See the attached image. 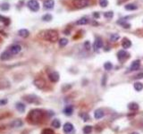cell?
Returning a JSON list of instances; mask_svg holds the SVG:
<instances>
[{"instance_id": "obj_1", "label": "cell", "mask_w": 143, "mask_h": 134, "mask_svg": "<svg viewBox=\"0 0 143 134\" xmlns=\"http://www.w3.org/2000/svg\"><path fill=\"white\" fill-rule=\"evenodd\" d=\"M44 114H45L44 112L40 109H33L29 113L27 120L32 124H38L43 121Z\"/></svg>"}, {"instance_id": "obj_2", "label": "cell", "mask_w": 143, "mask_h": 134, "mask_svg": "<svg viewBox=\"0 0 143 134\" xmlns=\"http://www.w3.org/2000/svg\"><path fill=\"white\" fill-rule=\"evenodd\" d=\"M21 50H22V47L20 45H18V44H14V45H12L11 47H8V49H6V51L3 52V53L1 54L0 58H1V60H3V61L8 60L10 59L13 55L19 54L20 52H21Z\"/></svg>"}, {"instance_id": "obj_3", "label": "cell", "mask_w": 143, "mask_h": 134, "mask_svg": "<svg viewBox=\"0 0 143 134\" xmlns=\"http://www.w3.org/2000/svg\"><path fill=\"white\" fill-rule=\"evenodd\" d=\"M44 40L49 42H56L58 40V32L55 30H47L44 31Z\"/></svg>"}, {"instance_id": "obj_4", "label": "cell", "mask_w": 143, "mask_h": 134, "mask_svg": "<svg viewBox=\"0 0 143 134\" xmlns=\"http://www.w3.org/2000/svg\"><path fill=\"white\" fill-rule=\"evenodd\" d=\"M73 4L76 8L81 9L90 6V0H73Z\"/></svg>"}, {"instance_id": "obj_5", "label": "cell", "mask_w": 143, "mask_h": 134, "mask_svg": "<svg viewBox=\"0 0 143 134\" xmlns=\"http://www.w3.org/2000/svg\"><path fill=\"white\" fill-rule=\"evenodd\" d=\"M28 8L30 10L32 11V12H38L39 10V3L38 2L37 0H29L28 1Z\"/></svg>"}, {"instance_id": "obj_6", "label": "cell", "mask_w": 143, "mask_h": 134, "mask_svg": "<svg viewBox=\"0 0 143 134\" xmlns=\"http://www.w3.org/2000/svg\"><path fill=\"white\" fill-rule=\"evenodd\" d=\"M130 57V54L128 53L127 51H125V50H120V51H118L117 53V58L118 60H119L120 62H124L126 61V60L128 59Z\"/></svg>"}, {"instance_id": "obj_7", "label": "cell", "mask_w": 143, "mask_h": 134, "mask_svg": "<svg viewBox=\"0 0 143 134\" xmlns=\"http://www.w3.org/2000/svg\"><path fill=\"white\" fill-rule=\"evenodd\" d=\"M33 83L36 87L39 89H42L46 87V81L45 80L42 79V78H38V79H36L35 81H33Z\"/></svg>"}, {"instance_id": "obj_8", "label": "cell", "mask_w": 143, "mask_h": 134, "mask_svg": "<svg viewBox=\"0 0 143 134\" xmlns=\"http://www.w3.org/2000/svg\"><path fill=\"white\" fill-rule=\"evenodd\" d=\"M103 46V40L100 37H97L95 39V41H94V44H93V47H94V50H98L100 49Z\"/></svg>"}, {"instance_id": "obj_9", "label": "cell", "mask_w": 143, "mask_h": 134, "mask_svg": "<svg viewBox=\"0 0 143 134\" xmlns=\"http://www.w3.org/2000/svg\"><path fill=\"white\" fill-rule=\"evenodd\" d=\"M23 99L25 101H27L28 103H35V104L39 103V101H38L39 98H38L36 96H34V95H27V96H24Z\"/></svg>"}, {"instance_id": "obj_10", "label": "cell", "mask_w": 143, "mask_h": 134, "mask_svg": "<svg viewBox=\"0 0 143 134\" xmlns=\"http://www.w3.org/2000/svg\"><path fill=\"white\" fill-rule=\"evenodd\" d=\"M43 5L45 9L50 10V9H53L54 6H55V1L54 0H46Z\"/></svg>"}, {"instance_id": "obj_11", "label": "cell", "mask_w": 143, "mask_h": 134, "mask_svg": "<svg viewBox=\"0 0 143 134\" xmlns=\"http://www.w3.org/2000/svg\"><path fill=\"white\" fill-rule=\"evenodd\" d=\"M48 78L52 82H57L59 81V73L56 72H53V73H49Z\"/></svg>"}, {"instance_id": "obj_12", "label": "cell", "mask_w": 143, "mask_h": 134, "mask_svg": "<svg viewBox=\"0 0 143 134\" xmlns=\"http://www.w3.org/2000/svg\"><path fill=\"white\" fill-rule=\"evenodd\" d=\"M73 130V125L70 122H66V123L64 125V131L67 134H70L71 132Z\"/></svg>"}, {"instance_id": "obj_13", "label": "cell", "mask_w": 143, "mask_h": 134, "mask_svg": "<svg viewBox=\"0 0 143 134\" xmlns=\"http://www.w3.org/2000/svg\"><path fill=\"white\" fill-rule=\"evenodd\" d=\"M131 46V41L127 39V38H124L123 39V41H122V47H124V49H127V48H130Z\"/></svg>"}, {"instance_id": "obj_14", "label": "cell", "mask_w": 143, "mask_h": 134, "mask_svg": "<svg viewBox=\"0 0 143 134\" xmlns=\"http://www.w3.org/2000/svg\"><path fill=\"white\" fill-rule=\"evenodd\" d=\"M22 125H23V122H22V120H20V119H16V120L13 121L12 123H11V127H13V128H20Z\"/></svg>"}, {"instance_id": "obj_15", "label": "cell", "mask_w": 143, "mask_h": 134, "mask_svg": "<svg viewBox=\"0 0 143 134\" xmlns=\"http://www.w3.org/2000/svg\"><path fill=\"white\" fill-rule=\"evenodd\" d=\"M139 66H140V61L139 60H135V61H133L132 63H131V67H130V70L131 71H136V70L139 69Z\"/></svg>"}, {"instance_id": "obj_16", "label": "cell", "mask_w": 143, "mask_h": 134, "mask_svg": "<svg viewBox=\"0 0 143 134\" xmlns=\"http://www.w3.org/2000/svg\"><path fill=\"white\" fill-rule=\"evenodd\" d=\"M104 115H105L104 111L102 110V109H97V110H95V112H94V117L96 119L102 118V117L104 116Z\"/></svg>"}, {"instance_id": "obj_17", "label": "cell", "mask_w": 143, "mask_h": 134, "mask_svg": "<svg viewBox=\"0 0 143 134\" xmlns=\"http://www.w3.org/2000/svg\"><path fill=\"white\" fill-rule=\"evenodd\" d=\"M18 34L22 38H28L30 35V32L29 30H26V29H22V30H20L19 31H18Z\"/></svg>"}, {"instance_id": "obj_18", "label": "cell", "mask_w": 143, "mask_h": 134, "mask_svg": "<svg viewBox=\"0 0 143 134\" xmlns=\"http://www.w3.org/2000/svg\"><path fill=\"white\" fill-rule=\"evenodd\" d=\"M127 11H134V10H137L138 9V6H136L135 4H128L124 6Z\"/></svg>"}, {"instance_id": "obj_19", "label": "cell", "mask_w": 143, "mask_h": 134, "mask_svg": "<svg viewBox=\"0 0 143 134\" xmlns=\"http://www.w3.org/2000/svg\"><path fill=\"white\" fill-rule=\"evenodd\" d=\"M15 107L20 113H23L24 111H25V105L22 104V103H20V102L17 103L16 106H15Z\"/></svg>"}, {"instance_id": "obj_20", "label": "cell", "mask_w": 143, "mask_h": 134, "mask_svg": "<svg viewBox=\"0 0 143 134\" xmlns=\"http://www.w3.org/2000/svg\"><path fill=\"white\" fill-rule=\"evenodd\" d=\"M89 22V19L87 17H82L80 18V20H78L76 22V24L77 25H85Z\"/></svg>"}, {"instance_id": "obj_21", "label": "cell", "mask_w": 143, "mask_h": 134, "mask_svg": "<svg viewBox=\"0 0 143 134\" xmlns=\"http://www.w3.org/2000/svg\"><path fill=\"white\" fill-rule=\"evenodd\" d=\"M73 112V107H72V106H68V107H65V110H64V113H65V114H66V115H68V116L72 115Z\"/></svg>"}, {"instance_id": "obj_22", "label": "cell", "mask_w": 143, "mask_h": 134, "mask_svg": "<svg viewBox=\"0 0 143 134\" xmlns=\"http://www.w3.org/2000/svg\"><path fill=\"white\" fill-rule=\"evenodd\" d=\"M128 107H129L130 110L131 111H136L139 109V105L137 104V103H131V104H129V106H128Z\"/></svg>"}, {"instance_id": "obj_23", "label": "cell", "mask_w": 143, "mask_h": 134, "mask_svg": "<svg viewBox=\"0 0 143 134\" xmlns=\"http://www.w3.org/2000/svg\"><path fill=\"white\" fill-rule=\"evenodd\" d=\"M52 126L54 127V128H60L61 126V122L60 121L58 120V119H55V120H53V122H52Z\"/></svg>"}, {"instance_id": "obj_24", "label": "cell", "mask_w": 143, "mask_h": 134, "mask_svg": "<svg viewBox=\"0 0 143 134\" xmlns=\"http://www.w3.org/2000/svg\"><path fill=\"white\" fill-rule=\"evenodd\" d=\"M91 131H92V126L88 125V126H85L84 128H83V132H84V134H90Z\"/></svg>"}, {"instance_id": "obj_25", "label": "cell", "mask_w": 143, "mask_h": 134, "mask_svg": "<svg viewBox=\"0 0 143 134\" xmlns=\"http://www.w3.org/2000/svg\"><path fill=\"white\" fill-rule=\"evenodd\" d=\"M104 17L106 18V19H112L114 17V13L112 11H108V12L104 13Z\"/></svg>"}, {"instance_id": "obj_26", "label": "cell", "mask_w": 143, "mask_h": 134, "mask_svg": "<svg viewBox=\"0 0 143 134\" xmlns=\"http://www.w3.org/2000/svg\"><path fill=\"white\" fill-rule=\"evenodd\" d=\"M134 89L137 91H140L143 89V85L140 82H135L134 83Z\"/></svg>"}, {"instance_id": "obj_27", "label": "cell", "mask_w": 143, "mask_h": 134, "mask_svg": "<svg viewBox=\"0 0 143 134\" xmlns=\"http://www.w3.org/2000/svg\"><path fill=\"white\" fill-rule=\"evenodd\" d=\"M52 15L51 14H45V15H43L42 16V20L43 21H45V22H50L51 20H52Z\"/></svg>"}, {"instance_id": "obj_28", "label": "cell", "mask_w": 143, "mask_h": 134, "mask_svg": "<svg viewBox=\"0 0 143 134\" xmlns=\"http://www.w3.org/2000/svg\"><path fill=\"white\" fill-rule=\"evenodd\" d=\"M67 44H68V40H66V39H65V38L59 40V45H60L61 47H65V46H66Z\"/></svg>"}, {"instance_id": "obj_29", "label": "cell", "mask_w": 143, "mask_h": 134, "mask_svg": "<svg viewBox=\"0 0 143 134\" xmlns=\"http://www.w3.org/2000/svg\"><path fill=\"white\" fill-rule=\"evenodd\" d=\"M104 68L106 71H109V70H111L112 68H113V64H112V63H110V62H106L104 64Z\"/></svg>"}, {"instance_id": "obj_30", "label": "cell", "mask_w": 143, "mask_h": 134, "mask_svg": "<svg viewBox=\"0 0 143 134\" xmlns=\"http://www.w3.org/2000/svg\"><path fill=\"white\" fill-rule=\"evenodd\" d=\"M119 38H120V36L118 35V34H112L111 37H110V40H111V41L116 42V40H119Z\"/></svg>"}, {"instance_id": "obj_31", "label": "cell", "mask_w": 143, "mask_h": 134, "mask_svg": "<svg viewBox=\"0 0 143 134\" xmlns=\"http://www.w3.org/2000/svg\"><path fill=\"white\" fill-rule=\"evenodd\" d=\"M41 134H55V132L52 129H44L42 130Z\"/></svg>"}, {"instance_id": "obj_32", "label": "cell", "mask_w": 143, "mask_h": 134, "mask_svg": "<svg viewBox=\"0 0 143 134\" xmlns=\"http://www.w3.org/2000/svg\"><path fill=\"white\" fill-rule=\"evenodd\" d=\"M99 6L101 7H106L108 5V1L107 0H99Z\"/></svg>"}, {"instance_id": "obj_33", "label": "cell", "mask_w": 143, "mask_h": 134, "mask_svg": "<svg viewBox=\"0 0 143 134\" xmlns=\"http://www.w3.org/2000/svg\"><path fill=\"white\" fill-rule=\"evenodd\" d=\"M0 8H1V10H3V11H7L10 8V6L7 4V3H5V4H2L1 6H0Z\"/></svg>"}, {"instance_id": "obj_34", "label": "cell", "mask_w": 143, "mask_h": 134, "mask_svg": "<svg viewBox=\"0 0 143 134\" xmlns=\"http://www.w3.org/2000/svg\"><path fill=\"white\" fill-rule=\"evenodd\" d=\"M80 116H81L83 118V121H89L90 120V116H89L87 114H80Z\"/></svg>"}, {"instance_id": "obj_35", "label": "cell", "mask_w": 143, "mask_h": 134, "mask_svg": "<svg viewBox=\"0 0 143 134\" xmlns=\"http://www.w3.org/2000/svg\"><path fill=\"white\" fill-rule=\"evenodd\" d=\"M8 103V100L6 98L4 99H0V107H2V106H5Z\"/></svg>"}, {"instance_id": "obj_36", "label": "cell", "mask_w": 143, "mask_h": 134, "mask_svg": "<svg viewBox=\"0 0 143 134\" xmlns=\"http://www.w3.org/2000/svg\"><path fill=\"white\" fill-rule=\"evenodd\" d=\"M84 47H85V48H86L87 50H90V41H85Z\"/></svg>"}, {"instance_id": "obj_37", "label": "cell", "mask_w": 143, "mask_h": 134, "mask_svg": "<svg viewBox=\"0 0 143 134\" xmlns=\"http://www.w3.org/2000/svg\"><path fill=\"white\" fill-rule=\"evenodd\" d=\"M123 27L124 28V29H129L130 27H131V24L130 23H127V22H124L123 24H121Z\"/></svg>"}, {"instance_id": "obj_38", "label": "cell", "mask_w": 143, "mask_h": 134, "mask_svg": "<svg viewBox=\"0 0 143 134\" xmlns=\"http://www.w3.org/2000/svg\"><path fill=\"white\" fill-rule=\"evenodd\" d=\"M134 78H135V79H142L143 78V73H139V74H137Z\"/></svg>"}, {"instance_id": "obj_39", "label": "cell", "mask_w": 143, "mask_h": 134, "mask_svg": "<svg viewBox=\"0 0 143 134\" xmlns=\"http://www.w3.org/2000/svg\"><path fill=\"white\" fill-rule=\"evenodd\" d=\"M106 75H105L104 80H103V81H102V84H103V86H105V85H106Z\"/></svg>"}, {"instance_id": "obj_40", "label": "cell", "mask_w": 143, "mask_h": 134, "mask_svg": "<svg viewBox=\"0 0 143 134\" xmlns=\"http://www.w3.org/2000/svg\"><path fill=\"white\" fill-rule=\"evenodd\" d=\"M93 16H94L95 18H97V19L99 18V14H98V13H94V14H93Z\"/></svg>"}, {"instance_id": "obj_41", "label": "cell", "mask_w": 143, "mask_h": 134, "mask_svg": "<svg viewBox=\"0 0 143 134\" xmlns=\"http://www.w3.org/2000/svg\"><path fill=\"white\" fill-rule=\"evenodd\" d=\"M131 134H139V133H138V132H132Z\"/></svg>"}]
</instances>
